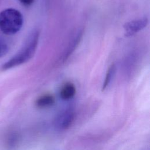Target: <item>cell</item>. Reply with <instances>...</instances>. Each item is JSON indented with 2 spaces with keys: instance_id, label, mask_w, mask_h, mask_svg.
I'll return each mask as SVG.
<instances>
[{
  "instance_id": "1",
  "label": "cell",
  "mask_w": 150,
  "mask_h": 150,
  "mask_svg": "<svg viewBox=\"0 0 150 150\" xmlns=\"http://www.w3.org/2000/svg\"><path fill=\"white\" fill-rule=\"evenodd\" d=\"M39 38V32L35 30L32 32L21 49L7 62L0 67L1 71H5L15 67L24 64L31 59L36 50Z\"/></svg>"
},
{
  "instance_id": "2",
  "label": "cell",
  "mask_w": 150,
  "mask_h": 150,
  "mask_svg": "<svg viewBox=\"0 0 150 150\" xmlns=\"http://www.w3.org/2000/svg\"><path fill=\"white\" fill-rule=\"evenodd\" d=\"M23 23V16L16 9L7 8L0 12V30L5 35L16 33L22 28Z\"/></svg>"
},
{
  "instance_id": "3",
  "label": "cell",
  "mask_w": 150,
  "mask_h": 150,
  "mask_svg": "<svg viewBox=\"0 0 150 150\" xmlns=\"http://www.w3.org/2000/svg\"><path fill=\"white\" fill-rule=\"evenodd\" d=\"M74 118V112L70 109L62 111L55 120V125L60 129H65L72 124Z\"/></svg>"
},
{
  "instance_id": "4",
  "label": "cell",
  "mask_w": 150,
  "mask_h": 150,
  "mask_svg": "<svg viewBox=\"0 0 150 150\" xmlns=\"http://www.w3.org/2000/svg\"><path fill=\"white\" fill-rule=\"evenodd\" d=\"M148 19L146 18L135 19L127 22L124 25L126 36H131L140 31L147 25Z\"/></svg>"
},
{
  "instance_id": "5",
  "label": "cell",
  "mask_w": 150,
  "mask_h": 150,
  "mask_svg": "<svg viewBox=\"0 0 150 150\" xmlns=\"http://www.w3.org/2000/svg\"><path fill=\"white\" fill-rule=\"evenodd\" d=\"M76 91V89L74 84L71 82H66L61 87L60 96L63 100H68L74 96Z\"/></svg>"
},
{
  "instance_id": "6",
  "label": "cell",
  "mask_w": 150,
  "mask_h": 150,
  "mask_svg": "<svg viewBox=\"0 0 150 150\" xmlns=\"http://www.w3.org/2000/svg\"><path fill=\"white\" fill-rule=\"evenodd\" d=\"M54 103V97L50 94L40 96L36 101V105L39 108H46L52 105Z\"/></svg>"
},
{
  "instance_id": "7",
  "label": "cell",
  "mask_w": 150,
  "mask_h": 150,
  "mask_svg": "<svg viewBox=\"0 0 150 150\" xmlns=\"http://www.w3.org/2000/svg\"><path fill=\"white\" fill-rule=\"evenodd\" d=\"M115 71H116V66H115V64L113 63L108 67V69L107 71L105 76V79L102 87V90H104L108 86L113 77L115 75Z\"/></svg>"
},
{
  "instance_id": "8",
  "label": "cell",
  "mask_w": 150,
  "mask_h": 150,
  "mask_svg": "<svg viewBox=\"0 0 150 150\" xmlns=\"http://www.w3.org/2000/svg\"><path fill=\"white\" fill-rule=\"evenodd\" d=\"M82 36V32H79L76 37H74V38L73 39V41L71 42V43H70V45H69L66 52L63 55V60H65L66 59H67V57H69V56L71 54V53L74 51V50L76 49V46L78 45L79 42L81 40Z\"/></svg>"
},
{
  "instance_id": "9",
  "label": "cell",
  "mask_w": 150,
  "mask_h": 150,
  "mask_svg": "<svg viewBox=\"0 0 150 150\" xmlns=\"http://www.w3.org/2000/svg\"><path fill=\"white\" fill-rule=\"evenodd\" d=\"M8 50V48L6 44L0 40V57L5 55Z\"/></svg>"
},
{
  "instance_id": "10",
  "label": "cell",
  "mask_w": 150,
  "mask_h": 150,
  "mask_svg": "<svg viewBox=\"0 0 150 150\" xmlns=\"http://www.w3.org/2000/svg\"><path fill=\"white\" fill-rule=\"evenodd\" d=\"M22 5L25 6H30L32 5L35 0H18Z\"/></svg>"
}]
</instances>
